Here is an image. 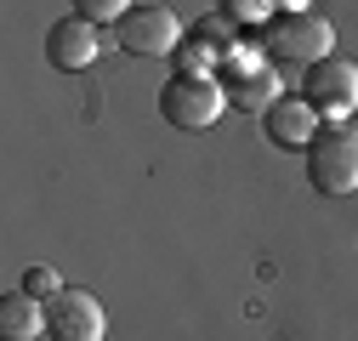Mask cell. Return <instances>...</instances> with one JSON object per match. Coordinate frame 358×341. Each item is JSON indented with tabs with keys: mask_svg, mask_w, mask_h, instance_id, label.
Wrapping results in <instances>:
<instances>
[{
	"mask_svg": "<svg viewBox=\"0 0 358 341\" xmlns=\"http://www.w3.org/2000/svg\"><path fill=\"white\" fill-rule=\"evenodd\" d=\"M301 97L319 108L324 119H352V114H358V63L330 52L324 63H313V68H307Z\"/></svg>",
	"mask_w": 358,
	"mask_h": 341,
	"instance_id": "5",
	"label": "cell"
},
{
	"mask_svg": "<svg viewBox=\"0 0 358 341\" xmlns=\"http://www.w3.org/2000/svg\"><path fill=\"white\" fill-rule=\"evenodd\" d=\"M114 34H120V46L131 57H176V46L188 40L182 17H176L171 6H131L114 23Z\"/></svg>",
	"mask_w": 358,
	"mask_h": 341,
	"instance_id": "4",
	"label": "cell"
},
{
	"mask_svg": "<svg viewBox=\"0 0 358 341\" xmlns=\"http://www.w3.org/2000/svg\"><path fill=\"white\" fill-rule=\"evenodd\" d=\"M97 52H103V29L85 23L80 12H69V17H57L46 29V63L57 74H85V68L97 63Z\"/></svg>",
	"mask_w": 358,
	"mask_h": 341,
	"instance_id": "6",
	"label": "cell"
},
{
	"mask_svg": "<svg viewBox=\"0 0 358 341\" xmlns=\"http://www.w3.org/2000/svg\"><path fill=\"white\" fill-rule=\"evenodd\" d=\"M262 131L273 137L279 148H301V154H307V148H313V137L324 131V114L313 108V103H307L301 92H285V97H279L273 108L262 114Z\"/></svg>",
	"mask_w": 358,
	"mask_h": 341,
	"instance_id": "8",
	"label": "cell"
},
{
	"mask_svg": "<svg viewBox=\"0 0 358 341\" xmlns=\"http://www.w3.org/2000/svg\"><path fill=\"white\" fill-rule=\"evenodd\" d=\"M23 290H29V296H34V302H52V296H63V290H69V284H63V279H57V268H46V262H34V268H29V273H23Z\"/></svg>",
	"mask_w": 358,
	"mask_h": 341,
	"instance_id": "11",
	"label": "cell"
},
{
	"mask_svg": "<svg viewBox=\"0 0 358 341\" xmlns=\"http://www.w3.org/2000/svg\"><path fill=\"white\" fill-rule=\"evenodd\" d=\"M256 40H262L267 63H296V68H313V63H324V57L336 52L330 17H319L313 6H307V12H279Z\"/></svg>",
	"mask_w": 358,
	"mask_h": 341,
	"instance_id": "2",
	"label": "cell"
},
{
	"mask_svg": "<svg viewBox=\"0 0 358 341\" xmlns=\"http://www.w3.org/2000/svg\"><path fill=\"white\" fill-rule=\"evenodd\" d=\"M74 12H80L85 23L103 29V23H120V17L131 12V0H74Z\"/></svg>",
	"mask_w": 358,
	"mask_h": 341,
	"instance_id": "12",
	"label": "cell"
},
{
	"mask_svg": "<svg viewBox=\"0 0 358 341\" xmlns=\"http://www.w3.org/2000/svg\"><path fill=\"white\" fill-rule=\"evenodd\" d=\"M46 330V302H34L29 290L0 296V341H34Z\"/></svg>",
	"mask_w": 358,
	"mask_h": 341,
	"instance_id": "10",
	"label": "cell"
},
{
	"mask_svg": "<svg viewBox=\"0 0 358 341\" xmlns=\"http://www.w3.org/2000/svg\"><path fill=\"white\" fill-rule=\"evenodd\" d=\"M46 330L57 341H103L108 335V313L92 290H63L46 302Z\"/></svg>",
	"mask_w": 358,
	"mask_h": 341,
	"instance_id": "7",
	"label": "cell"
},
{
	"mask_svg": "<svg viewBox=\"0 0 358 341\" xmlns=\"http://www.w3.org/2000/svg\"><path fill=\"white\" fill-rule=\"evenodd\" d=\"M159 114L176 125V131H210V125L228 114V85H222L210 68H176L159 85Z\"/></svg>",
	"mask_w": 358,
	"mask_h": 341,
	"instance_id": "1",
	"label": "cell"
},
{
	"mask_svg": "<svg viewBox=\"0 0 358 341\" xmlns=\"http://www.w3.org/2000/svg\"><path fill=\"white\" fill-rule=\"evenodd\" d=\"M216 80L228 85V108H239V114H267V108L285 97V85H279V68H273V63L228 68V74H216Z\"/></svg>",
	"mask_w": 358,
	"mask_h": 341,
	"instance_id": "9",
	"label": "cell"
},
{
	"mask_svg": "<svg viewBox=\"0 0 358 341\" xmlns=\"http://www.w3.org/2000/svg\"><path fill=\"white\" fill-rule=\"evenodd\" d=\"M222 12H228L239 29H262V17L273 12V0H222Z\"/></svg>",
	"mask_w": 358,
	"mask_h": 341,
	"instance_id": "13",
	"label": "cell"
},
{
	"mask_svg": "<svg viewBox=\"0 0 358 341\" xmlns=\"http://www.w3.org/2000/svg\"><path fill=\"white\" fill-rule=\"evenodd\" d=\"M307 182L324 199H341L358 188V125L352 119H324V131L307 148Z\"/></svg>",
	"mask_w": 358,
	"mask_h": 341,
	"instance_id": "3",
	"label": "cell"
},
{
	"mask_svg": "<svg viewBox=\"0 0 358 341\" xmlns=\"http://www.w3.org/2000/svg\"><path fill=\"white\" fill-rule=\"evenodd\" d=\"M279 12H307V0H273Z\"/></svg>",
	"mask_w": 358,
	"mask_h": 341,
	"instance_id": "14",
	"label": "cell"
}]
</instances>
